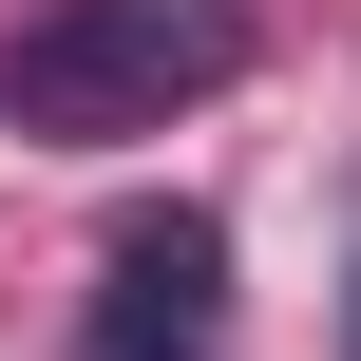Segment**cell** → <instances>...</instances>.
I'll return each mask as SVG.
<instances>
[{
  "label": "cell",
  "mask_w": 361,
  "mask_h": 361,
  "mask_svg": "<svg viewBox=\"0 0 361 361\" xmlns=\"http://www.w3.org/2000/svg\"><path fill=\"white\" fill-rule=\"evenodd\" d=\"M247 76V0H38L0 38V133L38 152H133Z\"/></svg>",
  "instance_id": "cell-1"
},
{
  "label": "cell",
  "mask_w": 361,
  "mask_h": 361,
  "mask_svg": "<svg viewBox=\"0 0 361 361\" xmlns=\"http://www.w3.org/2000/svg\"><path fill=\"white\" fill-rule=\"evenodd\" d=\"M228 343V228L209 209H152L95 286V361H209Z\"/></svg>",
  "instance_id": "cell-2"
}]
</instances>
